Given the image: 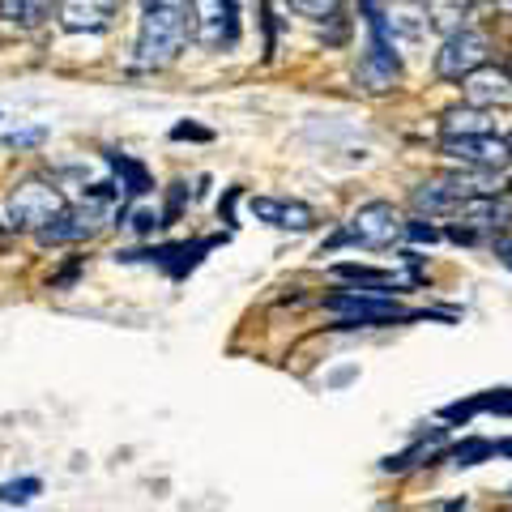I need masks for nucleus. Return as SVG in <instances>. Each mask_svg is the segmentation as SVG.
Masks as SVG:
<instances>
[{
	"label": "nucleus",
	"mask_w": 512,
	"mask_h": 512,
	"mask_svg": "<svg viewBox=\"0 0 512 512\" xmlns=\"http://www.w3.org/2000/svg\"><path fill=\"white\" fill-rule=\"evenodd\" d=\"M192 35V5L188 0H141V30H137V69H167L180 60Z\"/></svg>",
	"instance_id": "1"
},
{
	"label": "nucleus",
	"mask_w": 512,
	"mask_h": 512,
	"mask_svg": "<svg viewBox=\"0 0 512 512\" xmlns=\"http://www.w3.org/2000/svg\"><path fill=\"white\" fill-rule=\"evenodd\" d=\"M69 205H64V192L56 184H39V180H26L9 192V205H5V218L13 231H43L47 222H56Z\"/></svg>",
	"instance_id": "2"
},
{
	"label": "nucleus",
	"mask_w": 512,
	"mask_h": 512,
	"mask_svg": "<svg viewBox=\"0 0 512 512\" xmlns=\"http://www.w3.org/2000/svg\"><path fill=\"white\" fill-rule=\"evenodd\" d=\"M402 235H406V222H402V214H397L389 201H367V205H359V210L350 214V222L342 227V235L333 239V248H338V244L389 248L393 239H402Z\"/></svg>",
	"instance_id": "3"
},
{
	"label": "nucleus",
	"mask_w": 512,
	"mask_h": 512,
	"mask_svg": "<svg viewBox=\"0 0 512 512\" xmlns=\"http://www.w3.org/2000/svg\"><path fill=\"white\" fill-rule=\"evenodd\" d=\"M457 227L448 231L457 244H478V239H495L504 227H508V201L491 197V192H474L453 210Z\"/></svg>",
	"instance_id": "4"
},
{
	"label": "nucleus",
	"mask_w": 512,
	"mask_h": 512,
	"mask_svg": "<svg viewBox=\"0 0 512 512\" xmlns=\"http://www.w3.org/2000/svg\"><path fill=\"white\" fill-rule=\"evenodd\" d=\"M487 52L491 47H487L483 30L461 26V30H453V35H444V47L436 52V73L444 77V82H466L474 69L487 64Z\"/></svg>",
	"instance_id": "5"
},
{
	"label": "nucleus",
	"mask_w": 512,
	"mask_h": 512,
	"mask_svg": "<svg viewBox=\"0 0 512 512\" xmlns=\"http://www.w3.org/2000/svg\"><path fill=\"white\" fill-rule=\"evenodd\" d=\"M192 5V35L201 47L222 52V47H235L239 39V5L235 0H188Z\"/></svg>",
	"instance_id": "6"
},
{
	"label": "nucleus",
	"mask_w": 512,
	"mask_h": 512,
	"mask_svg": "<svg viewBox=\"0 0 512 512\" xmlns=\"http://www.w3.org/2000/svg\"><path fill=\"white\" fill-rule=\"evenodd\" d=\"M440 150L453 158V163L470 167V171H500L512 163V150H508V137H495V133H474V137H444Z\"/></svg>",
	"instance_id": "7"
},
{
	"label": "nucleus",
	"mask_w": 512,
	"mask_h": 512,
	"mask_svg": "<svg viewBox=\"0 0 512 512\" xmlns=\"http://www.w3.org/2000/svg\"><path fill=\"white\" fill-rule=\"evenodd\" d=\"M474 192H487V188H478L470 175H436V180H427V184L414 188L410 205H414L419 214L436 218V214H453L461 201L474 197Z\"/></svg>",
	"instance_id": "8"
},
{
	"label": "nucleus",
	"mask_w": 512,
	"mask_h": 512,
	"mask_svg": "<svg viewBox=\"0 0 512 512\" xmlns=\"http://www.w3.org/2000/svg\"><path fill=\"white\" fill-rule=\"evenodd\" d=\"M461 94H466L470 107H483V111L512 107V73L487 60L483 69H474L466 82H461Z\"/></svg>",
	"instance_id": "9"
},
{
	"label": "nucleus",
	"mask_w": 512,
	"mask_h": 512,
	"mask_svg": "<svg viewBox=\"0 0 512 512\" xmlns=\"http://www.w3.org/2000/svg\"><path fill=\"white\" fill-rule=\"evenodd\" d=\"M120 0H60V26L73 35H99L116 22Z\"/></svg>",
	"instance_id": "10"
},
{
	"label": "nucleus",
	"mask_w": 512,
	"mask_h": 512,
	"mask_svg": "<svg viewBox=\"0 0 512 512\" xmlns=\"http://www.w3.org/2000/svg\"><path fill=\"white\" fill-rule=\"evenodd\" d=\"M248 210L261 218V222H269V227H278V231H312L316 227V210H312V205H303V201L252 197Z\"/></svg>",
	"instance_id": "11"
},
{
	"label": "nucleus",
	"mask_w": 512,
	"mask_h": 512,
	"mask_svg": "<svg viewBox=\"0 0 512 512\" xmlns=\"http://www.w3.org/2000/svg\"><path fill=\"white\" fill-rule=\"evenodd\" d=\"M474 5L478 0H427V22H431V30H440V35H453V30L466 26Z\"/></svg>",
	"instance_id": "12"
},
{
	"label": "nucleus",
	"mask_w": 512,
	"mask_h": 512,
	"mask_svg": "<svg viewBox=\"0 0 512 512\" xmlns=\"http://www.w3.org/2000/svg\"><path fill=\"white\" fill-rule=\"evenodd\" d=\"M444 137H474V133H491V120H487V111L483 107H453V111H444Z\"/></svg>",
	"instance_id": "13"
},
{
	"label": "nucleus",
	"mask_w": 512,
	"mask_h": 512,
	"mask_svg": "<svg viewBox=\"0 0 512 512\" xmlns=\"http://www.w3.org/2000/svg\"><path fill=\"white\" fill-rule=\"evenodd\" d=\"M52 13V0H0V18L18 30H35L47 22Z\"/></svg>",
	"instance_id": "14"
},
{
	"label": "nucleus",
	"mask_w": 512,
	"mask_h": 512,
	"mask_svg": "<svg viewBox=\"0 0 512 512\" xmlns=\"http://www.w3.org/2000/svg\"><path fill=\"white\" fill-rule=\"evenodd\" d=\"M338 278L355 282V286H367V291H384V295H393L397 286H402L393 274H380V269H367V265H338Z\"/></svg>",
	"instance_id": "15"
},
{
	"label": "nucleus",
	"mask_w": 512,
	"mask_h": 512,
	"mask_svg": "<svg viewBox=\"0 0 512 512\" xmlns=\"http://www.w3.org/2000/svg\"><path fill=\"white\" fill-rule=\"evenodd\" d=\"M111 158V167L124 171V192L128 197H141V192H150V175L141 163H133V158H124V154H107Z\"/></svg>",
	"instance_id": "16"
},
{
	"label": "nucleus",
	"mask_w": 512,
	"mask_h": 512,
	"mask_svg": "<svg viewBox=\"0 0 512 512\" xmlns=\"http://www.w3.org/2000/svg\"><path fill=\"white\" fill-rule=\"evenodd\" d=\"M299 18H312V22H329V18H338V5L342 0H286Z\"/></svg>",
	"instance_id": "17"
},
{
	"label": "nucleus",
	"mask_w": 512,
	"mask_h": 512,
	"mask_svg": "<svg viewBox=\"0 0 512 512\" xmlns=\"http://www.w3.org/2000/svg\"><path fill=\"white\" fill-rule=\"evenodd\" d=\"M448 457H453L457 466H478L483 457H495V444H491V440H461Z\"/></svg>",
	"instance_id": "18"
},
{
	"label": "nucleus",
	"mask_w": 512,
	"mask_h": 512,
	"mask_svg": "<svg viewBox=\"0 0 512 512\" xmlns=\"http://www.w3.org/2000/svg\"><path fill=\"white\" fill-rule=\"evenodd\" d=\"M39 491H43L39 478H22V483H5V487H0V504H26V500H35Z\"/></svg>",
	"instance_id": "19"
},
{
	"label": "nucleus",
	"mask_w": 512,
	"mask_h": 512,
	"mask_svg": "<svg viewBox=\"0 0 512 512\" xmlns=\"http://www.w3.org/2000/svg\"><path fill=\"white\" fill-rule=\"evenodd\" d=\"M43 137H47L43 128H30V133H9V137H5V146H13V150H18V146H39Z\"/></svg>",
	"instance_id": "20"
},
{
	"label": "nucleus",
	"mask_w": 512,
	"mask_h": 512,
	"mask_svg": "<svg viewBox=\"0 0 512 512\" xmlns=\"http://www.w3.org/2000/svg\"><path fill=\"white\" fill-rule=\"evenodd\" d=\"M406 235L419 239V244H423V239H427V244H436V239H440V231L436 227H423V222H406Z\"/></svg>",
	"instance_id": "21"
},
{
	"label": "nucleus",
	"mask_w": 512,
	"mask_h": 512,
	"mask_svg": "<svg viewBox=\"0 0 512 512\" xmlns=\"http://www.w3.org/2000/svg\"><path fill=\"white\" fill-rule=\"evenodd\" d=\"M171 137H175V141H184V137H192V141H210V133H205V128H192V124L171 128Z\"/></svg>",
	"instance_id": "22"
},
{
	"label": "nucleus",
	"mask_w": 512,
	"mask_h": 512,
	"mask_svg": "<svg viewBox=\"0 0 512 512\" xmlns=\"http://www.w3.org/2000/svg\"><path fill=\"white\" fill-rule=\"evenodd\" d=\"M133 227H137L141 235H150V231L158 227V214H150V210H141V214H133Z\"/></svg>",
	"instance_id": "23"
},
{
	"label": "nucleus",
	"mask_w": 512,
	"mask_h": 512,
	"mask_svg": "<svg viewBox=\"0 0 512 512\" xmlns=\"http://www.w3.org/2000/svg\"><path fill=\"white\" fill-rule=\"evenodd\" d=\"M495 252H500V261L512 269V239H495Z\"/></svg>",
	"instance_id": "24"
},
{
	"label": "nucleus",
	"mask_w": 512,
	"mask_h": 512,
	"mask_svg": "<svg viewBox=\"0 0 512 512\" xmlns=\"http://www.w3.org/2000/svg\"><path fill=\"white\" fill-rule=\"evenodd\" d=\"M495 9H500L504 18H512V0H495Z\"/></svg>",
	"instance_id": "25"
},
{
	"label": "nucleus",
	"mask_w": 512,
	"mask_h": 512,
	"mask_svg": "<svg viewBox=\"0 0 512 512\" xmlns=\"http://www.w3.org/2000/svg\"><path fill=\"white\" fill-rule=\"evenodd\" d=\"M478 5H495V0H478Z\"/></svg>",
	"instance_id": "26"
},
{
	"label": "nucleus",
	"mask_w": 512,
	"mask_h": 512,
	"mask_svg": "<svg viewBox=\"0 0 512 512\" xmlns=\"http://www.w3.org/2000/svg\"><path fill=\"white\" fill-rule=\"evenodd\" d=\"M410 5H427V0H410Z\"/></svg>",
	"instance_id": "27"
},
{
	"label": "nucleus",
	"mask_w": 512,
	"mask_h": 512,
	"mask_svg": "<svg viewBox=\"0 0 512 512\" xmlns=\"http://www.w3.org/2000/svg\"><path fill=\"white\" fill-rule=\"evenodd\" d=\"M508 150H512V133H508Z\"/></svg>",
	"instance_id": "28"
},
{
	"label": "nucleus",
	"mask_w": 512,
	"mask_h": 512,
	"mask_svg": "<svg viewBox=\"0 0 512 512\" xmlns=\"http://www.w3.org/2000/svg\"><path fill=\"white\" fill-rule=\"evenodd\" d=\"M508 188H512V184H508Z\"/></svg>",
	"instance_id": "29"
}]
</instances>
